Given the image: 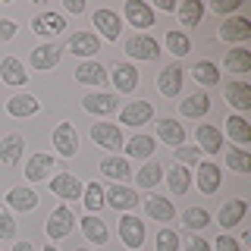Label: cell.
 <instances>
[{"label": "cell", "instance_id": "cell-1", "mask_svg": "<svg viewBox=\"0 0 251 251\" xmlns=\"http://www.w3.org/2000/svg\"><path fill=\"white\" fill-rule=\"evenodd\" d=\"M73 226H75V217H73V210H69L66 204H60V207L53 210L50 217H47V223H44V232H47V239H66V235L73 232Z\"/></svg>", "mask_w": 251, "mask_h": 251}, {"label": "cell", "instance_id": "cell-2", "mask_svg": "<svg viewBox=\"0 0 251 251\" xmlns=\"http://www.w3.org/2000/svg\"><path fill=\"white\" fill-rule=\"evenodd\" d=\"M182 78H185V69L179 66V63H170V66H163L160 75H157V88H160L163 98H176V94L182 91Z\"/></svg>", "mask_w": 251, "mask_h": 251}, {"label": "cell", "instance_id": "cell-3", "mask_svg": "<svg viewBox=\"0 0 251 251\" xmlns=\"http://www.w3.org/2000/svg\"><path fill=\"white\" fill-rule=\"evenodd\" d=\"M50 192L63 201H78L82 192H85V185L78 182V176H73V173H60V176L50 179Z\"/></svg>", "mask_w": 251, "mask_h": 251}, {"label": "cell", "instance_id": "cell-4", "mask_svg": "<svg viewBox=\"0 0 251 251\" xmlns=\"http://www.w3.org/2000/svg\"><path fill=\"white\" fill-rule=\"evenodd\" d=\"M91 141L107 148V151H120L123 148V129L113 123H98V126H91Z\"/></svg>", "mask_w": 251, "mask_h": 251}, {"label": "cell", "instance_id": "cell-5", "mask_svg": "<svg viewBox=\"0 0 251 251\" xmlns=\"http://www.w3.org/2000/svg\"><path fill=\"white\" fill-rule=\"evenodd\" d=\"M217 35L223 38V41H229V44H245L251 38V22L245 16H232V19H226L223 25H220Z\"/></svg>", "mask_w": 251, "mask_h": 251}, {"label": "cell", "instance_id": "cell-6", "mask_svg": "<svg viewBox=\"0 0 251 251\" xmlns=\"http://www.w3.org/2000/svg\"><path fill=\"white\" fill-rule=\"evenodd\" d=\"M120 239L126 242V248H141L145 245V223L132 214H123L120 220Z\"/></svg>", "mask_w": 251, "mask_h": 251}, {"label": "cell", "instance_id": "cell-7", "mask_svg": "<svg viewBox=\"0 0 251 251\" xmlns=\"http://www.w3.org/2000/svg\"><path fill=\"white\" fill-rule=\"evenodd\" d=\"M53 148L63 154V157H73L78 151V132L73 123H60L57 129H53Z\"/></svg>", "mask_w": 251, "mask_h": 251}, {"label": "cell", "instance_id": "cell-8", "mask_svg": "<svg viewBox=\"0 0 251 251\" xmlns=\"http://www.w3.org/2000/svg\"><path fill=\"white\" fill-rule=\"evenodd\" d=\"M151 116H154L151 100H132V104H126L120 110V123L123 126H145Z\"/></svg>", "mask_w": 251, "mask_h": 251}, {"label": "cell", "instance_id": "cell-9", "mask_svg": "<svg viewBox=\"0 0 251 251\" xmlns=\"http://www.w3.org/2000/svg\"><path fill=\"white\" fill-rule=\"evenodd\" d=\"M94 25H98V31L107 38V41H116L120 38V31H123V19H120V13H113V10H94Z\"/></svg>", "mask_w": 251, "mask_h": 251}, {"label": "cell", "instance_id": "cell-10", "mask_svg": "<svg viewBox=\"0 0 251 251\" xmlns=\"http://www.w3.org/2000/svg\"><path fill=\"white\" fill-rule=\"evenodd\" d=\"M126 53H129V57H135V60H157V57H160V47H157L154 38L135 35V38H129V41H126Z\"/></svg>", "mask_w": 251, "mask_h": 251}, {"label": "cell", "instance_id": "cell-11", "mask_svg": "<svg viewBox=\"0 0 251 251\" xmlns=\"http://www.w3.org/2000/svg\"><path fill=\"white\" fill-rule=\"evenodd\" d=\"M82 107L88 110V113H94V116H107V113H113V110L120 107V100H116L113 94H107V91H94V94H85L82 98Z\"/></svg>", "mask_w": 251, "mask_h": 251}, {"label": "cell", "instance_id": "cell-12", "mask_svg": "<svg viewBox=\"0 0 251 251\" xmlns=\"http://www.w3.org/2000/svg\"><path fill=\"white\" fill-rule=\"evenodd\" d=\"M126 19H129V25H135V28H151L157 16H154V10H151V3L129 0V3H126Z\"/></svg>", "mask_w": 251, "mask_h": 251}, {"label": "cell", "instance_id": "cell-13", "mask_svg": "<svg viewBox=\"0 0 251 251\" xmlns=\"http://www.w3.org/2000/svg\"><path fill=\"white\" fill-rule=\"evenodd\" d=\"M248 214V201L245 198H232L226 201L223 207H220V226H226V229H232V226H239L242 220Z\"/></svg>", "mask_w": 251, "mask_h": 251}, {"label": "cell", "instance_id": "cell-14", "mask_svg": "<svg viewBox=\"0 0 251 251\" xmlns=\"http://www.w3.org/2000/svg\"><path fill=\"white\" fill-rule=\"evenodd\" d=\"M157 138L167 141L170 148H179V145H185V129L173 116H163V120H157Z\"/></svg>", "mask_w": 251, "mask_h": 251}, {"label": "cell", "instance_id": "cell-15", "mask_svg": "<svg viewBox=\"0 0 251 251\" xmlns=\"http://www.w3.org/2000/svg\"><path fill=\"white\" fill-rule=\"evenodd\" d=\"M63 28H66V19L60 13H38L31 19V31L35 35H60Z\"/></svg>", "mask_w": 251, "mask_h": 251}, {"label": "cell", "instance_id": "cell-16", "mask_svg": "<svg viewBox=\"0 0 251 251\" xmlns=\"http://www.w3.org/2000/svg\"><path fill=\"white\" fill-rule=\"evenodd\" d=\"M6 204H10L13 210H35L38 207V195H35V188L13 185L10 192H6Z\"/></svg>", "mask_w": 251, "mask_h": 251}, {"label": "cell", "instance_id": "cell-17", "mask_svg": "<svg viewBox=\"0 0 251 251\" xmlns=\"http://www.w3.org/2000/svg\"><path fill=\"white\" fill-rule=\"evenodd\" d=\"M22 151H25V138L22 135H6L0 141V163H6V167H13V163L22 160Z\"/></svg>", "mask_w": 251, "mask_h": 251}, {"label": "cell", "instance_id": "cell-18", "mask_svg": "<svg viewBox=\"0 0 251 251\" xmlns=\"http://www.w3.org/2000/svg\"><path fill=\"white\" fill-rule=\"evenodd\" d=\"M110 78H113V85H116L120 91H126V94L138 88V69L132 66V63H116V66H113V75H110Z\"/></svg>", "mask_w": 251, "mask_h": 251}, {"label": "cell", "instance_id": "cell-19", "mask_svg": "<svg viewBox=\"0 0 251 251\" xmlns=\"http://www.w3.org/2000/svg\"><path fill=\"white\" fill-rule=\"evenodd\" d=\"M53 170V157L50 154H31L25 163V179L28 182H41L44 176H50Z\"/></svg>", "mask_w": 251, "mask_h": 251}, {"label": "cell", "instance_id": "cell-20", "mask_svg": "<svg viewBox=\"0 0 251 251\" xmlns=\"http://www.w3.org/2000/svg\"><path fill=\"white\" fill-rule=\"evenodd\" d=\"M69 50H73L75 57H94V53L100 50V41L91 31H75V35L69 38Z\"/></svg>", "mask_w": 251, "mask_h": 251}, {"label": "cell", "instance_id": "cell-21", "mask_svg": "<svg viewBox=\"0 0 251 251\" xmlns=\"http://www.w3.org/2000/svg\"><path fill=\"white\" fill-rule=\"evenodd\" d=\"M195 135H198V145H201L204 154H220V148H223V132H220L217 126H198Z\"/></svg>", "mask_w": 251, "mask_h": 251}, {"label": "cell", "instance_id": "cell-22", "mask_svg": "<svg viewBox=\"0 0 251 251\" xmlns=\"http://www.w3.org/2000/svg\"><path fill=\"white\" fill-rule=\"evenodd\" d=\"M104 198H107V204L110 207H116V210H132L138 204V195L132 192V188H123V185H113L110 192H104Z\"/></svg>", "mask_w": 251, "mask_h": 251}, {"label": "cell", "instance_id": "cell-23", "mask_svg": "<svg viewBox=\"0 0 251 251\" xmlns=\"http://www.w3.org/2000/svg\"><path fill=\"white\" fill-rule=\"evenodd\" d=\"M145 210H148V217L160 220V223H170V220L176 217V207H173V201H167L163 195H151V198L145 201Z\"/></svg>", "mask_w": 251, "mask_h": 251}, {"label": "cell", "instance_id": "cell-24", "mask_svg": "<svg viewBox=\"0 0 251 251\" xmlns=\"http://www.w3.org/2000/svg\"><path fill=\"white\" fill-rule=\"evenodd\" d=\"M60 63V47L57 44H41L31 50V69H53Z\"/></svg>", "mask_w": 251, "mask_h": 251}, {"label": "cell", "instance_id": "cell-25", "mask_svg": "<svg viewBox=\"0 0 251 251\" xmlns=\"http://www.w3.org/2000/svg\"><path fill=\"white\" fill-rule=\"evenodd\" d=\"M6 113L16 116V120H22V116H35L38 113V98H31V94H16V98L6 100Z\"/></svg>", "mask_w": 251, "mask_h": 251}, {"label": "cell", "instance_id": "cell-26", "mask_svg": "<svg viewBox=\"0 0 251 251\" xmlns=\"http://www.w3.org/2000/svg\"><path fill=\"white\" fill-rule=\"evenodd\" d=\"M0 78H3L6 85H25L28 75H25V66H22L19 57H6L0 63Z\"/></svg>", "mask_w": 251, "mask_h": 251}, {"label": "cell", "instance_id": "cell-27", "mask_svg": "<svg viewBox=\"0 0 251 251\" xmlns=\"http://www.w3.org/2000/svg\"><path fill=\"white\" fill-rule=\"evenodd\" d=\"M107 78H110L107 69L100 66V63H94V60L82 63V66L75 69V82H82V85H104Z\"/></svg>", "mask_w": 251, "mask_h": 251}, {"label": "cell", "instance_id": "cell-28", "mask_svg": "<svg viewBox=\"0 0 251 251\" xmlns=\"http://www.w3.org/2000/svg\"><path fill=\"white\" fill-rule=\"evenodd\" d=\"M226 104L235 110H251V88L245 82H226Z\"/></svg>", "mask_w": 251, "mask_h": 251}, {"label": "cell", "instance_id": "cell-29", "mask_svg": "<svg viewBox=\"0 0 251 251\" xmlns=\"http://www.w3.org/2000/svg\"><path fill=\"white\" fill-rule=\"evenodd\" d=\"M82 232H85V239H88V242H94V245H107V239H110L104 220H98L94 214L82 217Z\"/></svg>", "mask_w": 251, "mask_h": 251}, {"label": "cell", "instance_id": "cell-30", "mask_svg": "<svg viewBox=\"0 0 251 251\" xmlns=\"http://www.w3.org/2000/svg\"><path fill=\"white\" fill-rule=\"evenodd\" d=\"M179 110H182V116H192V120H201L204 113L210 110V98L204 91H198V94H188V98L179 104Z\"/></svg>", "mask_w": 251, "mask_h": 251}, {"label": "cell", "instance_id": "cell-31", "mask_svg": "<svg viewBox=\"0 0 251 251\" xmlns=\"http://www.w3.org/2000/svg\"><path fill=\"white\" fill-rule=\"evenodd\" d=\"M198 188H201V195H214L220 188V167L217 163H201L198 167Z\"/></svg>", "mask_w": 251, "mask_h": 251}, {"label": "cell", "instance_id": "cell-32", "mask_svg": "<svg viewBox=\"0 0 251 251\" xmlns=\"http://www.w3.org/2000/svg\"><path fill=\"white\" fill-rule=\"evenodd\" d=\"M226 135H229L239 148H245L251 141V126L248 120H242V116H226Z\"/></svg>", "mask_w": 251, "mask_h": 251}, {"label": "cell", "instance_id": "cell-33", "mask_svg": "<svg viewBox=\"0 0 251 251\" xmlns=\"http://www.w3.org/2000/svg\"><path fill=\"white\" fill-rule=\"evenodd\" d=\"M226 69L235 75H245L251 69V50L245 47H235V50H226Z\"/></svg>", "mask_w": 251, "mask_h": 251}, {"label": "cell", "instance_id": "cell-34", "mask_svg": "<svg viewBox=\"0 0 251 251\" xmlns=\"http://www.w3.org/2000/svg\"><path fill=\"white\" fill-rule=\"evenodd\" d=\"M100 176L120 182V179L129 176V160H126V157H107V160H100Z\"/></svg>", "mask_w": 251, "mask_h": 251}, {"label": "cell", "instance_id": "cell-35", "mask_svg": "<svg viewBox=\"0 0 251 251\" xmlns=\"http://www.w3.org/2000/svg\"><path fill=\"white\" fill-rule=\"evenodd\" d=\"M192 75H195V82H198V85H207V88L220 82V69H217V63H210V60H201V63H195Z\"/></svg>", "mask_w": 251, "mask_h": 251}, {"label": "cell", "instance_id": "cell-36", "mask_svg": "<svg viewBox=\"0 0 251 251\" xmlns=\"http://www.w3.org/2000/svg\"><path fill=\"white\" fill-rule=\"evenodd\" d=\"M154 138L151 135H132L129 141H126V151H129L132 157H141V160H145V157H151L154 154Z\"/></svg>", "mask_w": 251, "mask_h": 251}, {"label": "cell", "instance_id": "cell-37", "mask_svg": "<svg viewBox=\"0 0 251 251\" xmlns=\"http://www.w3.org/2000/svg\"><path fill=\"white\" fill-rule=\"evenodd\" d=\"M176 13L182 19V25H198L201 16H204V6H201V0H185V3L176 6Z\"/></svg>", "mask_w": 251, "mask_h": 251}, {"label": "cell", "instance_id": "cell-38", "mask_svg": "<svg viewBox=\"0 0 251 251\" xmlns=\"http://www.w3.org/2000/svg\"><path fill=\"white\" fill-rule=\"evenodd\" d=\"M167 182H170V188H173L176 195H185V192H188V185H192V173H188L182 163H176V167L170 170Z\"/></svg>", "mask_w": 251, "mask_h": 251}, {"label": "cell", "instance_id": "cell-39", "mask_svg": "<svg viewBox=\"0 0 251 251\" xmlns=\"http://www.w3.org/2000/svg\"><path fill=\"white\" fill-rule=\"evenodd\" d=\"M226 167L235 170V173H242V176H248V173H251V154L245 151V148H232V151L226 154Z\"/></svg>", "mask_w": 251, "mask_h": 251}, {"label": "cell", "instance_id": "cell-40", "mask_svg": "<svg viewBox=\"0 0 251 251\" xmlns=\"http://www.w3.org/2000/svg\"><path fill=\"white\" fill-rule=\"evenodd\" d=\"M135 179H138V185H141V188H154V185L163 179V167L151 160V163H145V167L138 170V176H135Z\"/></svg>", "mask_w": 251, "mask_h": 251}, {"label": "cell", "instance_id": "cell-41", "mask_svg": "<svg viewBox=\"0 0 251 251\" xmlns=\"http://www.w3.org/2000/svg\"><path fill=\"white\" fill-rule=\"evenodd\" d=\"M82 198H85V207H88V210H100L107 204L100 182H88V185H85V192H82Z\"/></svg>", "mask_w": 251, "mask_h": 251}, {"label": "cell", "instance_id": "cell-42", "mask_svg": "<svg viewBox=\"0 0 251 251\" xmlns=\"http://www.w3.org/2000/svg\"><path fill=\"white\" fill-rule=\"evenodd\" d=\"M182 223L188 229H204V226H210V214L204 207H188L182 214Z\"/></svg>", "mask_w": 251, "mask_h": 251}, {"label": "cell", "instance_id": "cell-43", "mask_svg": "<svg viewBox=\"0 0 251 251\" xmlns=\"http://www.w3.org/2000/svg\"><path fill=\"white\" fill-rule=\"evenodd\" d=\"M167 47L176 53V57H185V53H192V41H188L185 31H170V35H167Z\"/></svg>", "mask_w": 251, "mask_h": 251}, {"label": "cell", "instance_id": "cell-44", "mask_svg": "<svg viewBox=\"0 0 251 251\" xmlns=\"http://www.w3.org/2000/svg\"><path fill=\"white\" fill-rule=\"evenodd\" d=\"M157 251H179L176 229H160V232H157Z\"/></svg>", "mask_w": 251, "mask_h": 251}, {"label": "cell", "instance_id": "cell-45", "mask_svg": "<svg viewBox=\"0 0 251 251\" xmlns=\"http://www.w3.org/2000/svg\"><path fill=\"white\" fill-rule=\"evenodd\" d=\"M179 157L182 163H201V148H188V145H179L176 151H173Z\"/></svg>", "mask_w": 251, "mask_h": 251}, {"label": "cell", "instance_id": "cell-46", "mask_svg": "<svg viewBox=\"0 0 251 251\" xmlns=\"http://www.w3.org/2000/svg\"><path fill=\"white\" fill-rule=\"evenodd\" d=\"M16 235V223H13V217L6 214V210H0V239H13Z\"/></svg>", "mask_w": 251, "mask_h": 251}, {"label": "cell", "instance_id": "cell-47", "mask_svg": "<svg viewBox=\"0 0 251 251\" xmlns=\"http://www.w3.org/2000/svg\"><path fill=\"white\" fill-rule=\"evenodd\" d=\"M214 248H217V251H242V245L232 239V235H226V232H223V235H217Z\"/></svg>", "mask_w": 251, "mask_h": 251}, {"label": "cell", "instance_id": "cell-48", "mask_svg": "<svg viewBox=\"0 0 251 251\" xmlns=\"http://www.w3.org/2000/svg\"><path fill=\"white\" fill-rule=\"evenodd\" d=\"M16 28L19 25H16L13 19H0V41H10V38L16 35Z\"/></svg>", "mask_w": 251, "mask_h": 251}, {"label": "cell", "instance_id": "cell-49", "mask_svg": "<svg viewBox=\"0 0 251 251\" xmlns=\"http://www.w3.org/2000/svg\"><path fill=\"white\" fill-rule=\"evenodd\" d=\"M239 3H242V0H217V3H214V13H220V16H223V13H232V10H239Z\"/></svg>", "mask_w": 251, "mask_h": 251}, {"label": "cell", "instance_id": "cell-50", "mask_svg": "<svg viewBox=\"0 0 251 251\" xmlns=\"http://www.w3.org/2000/svg\"><path fill=\"white\" fill-rule=\"evenodd\" d=\"M188 251H210V245L204 239H198V235H195V239H188Z\"/></svg>", "mask_w": 251, "mask_h": 251}, {"label": "cell", "instance_id": "cell-51", "mask_svg": "<svg viewBox=\"0 0 251 251\" xmlns=\"http://www.w3.org/2000/svg\"><path fill=\"white\" fill-rule=\"evenodd\" d=\"M66 10L78 16V13H85V3H82V0H66Z\"/></svg>", "mask_w": 251, "mask_h": 251}, {"label": "cell", "instance_id": "cell-52", "mask_svg": "<svg viewBox=\"0 0 251 251\" xmlns=\"http://www.w3.org/2000/svg\"><path fill=\"white\" fill-rule=\"evenodd\" d=\"M10 251H35V248H31V242H16Z\"/></svg>", "mask_w": 251, "mask_h": 251}, {"label": "cell", "instance_id": "cell-53", "mask_svg": "<svg viewBox=\"0 0 251 251\" xmlns=\"http://www.w3.org/2000/svg\"><path fill=\"white\" fill-rule=\"evenodd\" d=\"M157 6H160V10H167V13L176 10V3H173V0H157Z\"/></svg>", "mask_w": 251, "mask_h": 251}, {"label": "cell", "instance_id": "cell-54", "mask_svg": "<svg viewBox=\"0 0 251 251\" xmlns=\"http://www.w3.org/2000/svg\"><path fill=\"white\" fill-rule=\"evenodd\" d=\"M44 251H60V248H53V245H47V248H44Z\"/></svg>", "mask_w": 251, "mask_h": 251}, {"label": "cell", "instance_id": "cell-55", "mask_svg": "<svg viewBox=\"0 0 251 251\" xmlns=\"http://www.w3.org/2000/svg\"><path fill=\"white\" fill-rule=\"evenodd\" d=\"M75 251H85V248H75Z\"/></svg>", "mask_w": 251, "mask_h": 251}]
</instances>
